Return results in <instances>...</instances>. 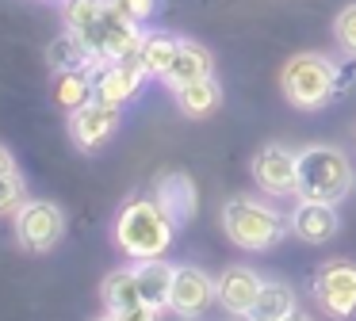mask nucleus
<instances>
[{
  "instance_id": "f257e3e1",
  "label": "nucleus",
  "mask_w": 356,
  "mask_h": 321,
  "mask_svg": "<svg viewBox=\"0 0 356 321\" xmlns=\"http://www.w3.org/2000/svg\"><path fill=\"white\" fill-rule=\"evenodd\" d=\"M177 237V222L161 211L157 199H131L115 218V245L131 260L165 256Z\"/></svg>"
},
{
  "instance_id": "f03ea898",
  "label": "nucleus",
  "mask_w": 356,
  "mask_h": 321,
  "mask_svg": "<svg viewBox=\"0 0 356 321\" xmlns=\"http://www.w3.org/2000/svg\"><path fill=\"white\" fill-rule=\"evenodd\" d=\"M353 160L333 145H307L299 149V199L341 203L353 191Z\"/></svg>"
},
{
  "instance_id": "7ed1b4c3",
  "label": "nucleus",
  "mask_w": 356,
  "mask_h": 321,
  "mask_svg": "<svg viewBox=\"0 0 356 321\" xmlns=\"http://www.w3.org/2000/svg\"><path fill=\"white\" fill-rule=\"evenodd\" d=\"M222 233L230 237L238 249H253V252H264L280 241L284 233H291L287 218L280 211H272L268 203H257V199H230L222 206Z\"/></svg>"
},
{
  "instance_id": "20e7f679",
  "label": "nucleus",
  "mask_w": 356,
  "mask_h": 321,
  "mask_svg": "<svg viewBox=\"0 0 356 321\" xmlns=\"http://www.w3.org/2000/svg\"><path fill=\"white\" fill-rule=\"evenodd\" d=\"M284 96L299 111H318L337 96V61H330L325 54H295L284 65Z\"/></svg>"
},
{
  "instance_id": "39448f33",
  "label": "nucleus",
  "mask_w": 356,
  "mask_h": 321,
  "mask_svg": "<svg viewBox=\"0 0 356 321\" xmlns=\"http://www.w3.org/2000/svg\"><path fill=\"white\" fill-rule=\"evenodd\" d=\"M314 302L330 313L333 321H353L356 318V260H325L310 279Z\"/></svg>"
},
{
  "instance_id": "423d86ee",
  "label": "nucleus",
  "mask_w": 356,
  "mask_h": 321,
  "mask_svg": "<svg viewBox=\"0 0 356 321\" xmlns=\"http://www.w3.org/2000/svg\"><path fill=\"white\" fill-rule=\"evenodd\" d=\"M253 180L268 195H299V153H291L280 142H268L253 157Z\"/></svg>"
},
{
  "instance_id": "0eeeda50",
  "label": "nucleus",
  "mask_w": 356,
  "mask_h": 321,
  "mask_svg": "<svg viewBox=\"0 0 356 321\" xmlns=\"http://www.w3.org/2000/svg\"><path fill=\"white\" fill-rule=\"evenodd\" d=\"M146 65L138 58H127V61H96L92 65V84H96V99L104 104H131L138 96V88L146 84Z\"/></svg>"
},
{
  "instance_id": "6e6552de",
  "label": "nucleus",
  "mask_w": 356,
  "mask_h": 321,
  "mask_svg": "<svg viewBox=\"0 0 356 321\" xmlns=\"http://www.w3.org/2000/svg\"><path fill=\"white\" fill-rule=\"evenodd\" d=\"M62 211H58L54 203H47V199H31V203H24L16 211V237L19 245H27L31 252H47L58 245V237H62Z\"/></svg>"
},
{
  "instance_id": "1a4fd4ad",
  "label": "nucleus",
  "mask_w": 356,
  "mask_h": 321,
  "mask_svg": "<svg viewBox=\"0 0 356 321\" xmlns=\"http://www.w3.org/2000/svg\"><path fill=\"white\" fill-rule=\"evenodd\" d=\"M218 298V287L211 283L207 272L184 264L172 272V290H169V310L180 313V318H200L207 313V306Z\"/></svg>"
},
{
  "instance_id": "9d476101",
  "label": "nucleus",
  "mask_w": 356,
  "mask_h": 321,
  "mask_svg": "<svg viewBox=\"0 0 356 321\" xmlns=\"http://www.w3.org/2000/svg\"><path fill=\"white\" fill-rule=\"evenodd\" d=\"M119 111H123V107L104 104V99H88L85 107L70 111V134H73V142H77L81 149H96V145H104L119 130Z\"/></svg>"
},
{
  "instance_id": "9b49d317",
  "label": "nucleus",
  "mask_w": 356,
  "mask_h": 321,
  "mask_svg": "<svg viewBox=\"0 0 356 321\" xmlns=\"http://www.w3.org/2000/svg\"><path fill=\"white\" fill-rule=\"evenodd\" d=\"M287 226L299 241L307 245H325L337 237L341 218H337V203H318V199H299L295 211L287 214Z\"/></svg>"
},
{
  "instance_id": "f8f14e48",
  "label": "nucleus",
  "mask_w": 356,
  "mask_h": 321,
  "mask_svg": "<svg viewBox=\"0 0 356 321\" xmlns=\"http://www.w3.org/2000/svg\"><path fill=\"white\" fill-rule=\"evenodd\" d=\"M215 287H218V302H222L226 310L238 313V318H249V310H253V302H257V295H261L264 279L253 272V268L234 264V268H226V272L218 275Z\"/></svg>"
},
{
  "instance_id": "ddd939ff",
  "label": "nucleus",
  "mask_w": 356,
  "mask_h": 321,
  "mask_svg": "<svg viewBox=\"0 0 356 321\" xmlns=\"http://www.w3.org/2000/svg\"><path fill=\"white\" fill-rule=\"evenodd\" d=\"M157 203H161V211L169 214L172 222L180 226H188V222L195 218V206H200V195H195V183L188 180L184 172H169L157 180Z\"/></svg>"
},
{
  "instance_id": "4468645a",
  "label": "nucleus",
  "mask_w": 356,
  "mask_h": 321,
  "mask_svg": "<svg viewBox=\"0 0 356 321\" xmlns=\"http://www.w3.org/2000/svg\"><path fill=\"white\" fill-rule=\"evenodd\" d=\"M203 76H215V58H211L207 46L192 42V38H180V50L172 58L169 73H165V84L169 88H180V84L203 81Z\"/></svg>"
},
{
  "instance_id": "2eb2a0df",
  "label": "nucleus",
  "mask_w": 356,
  "mask_h": 321,
  "mask_svg": "<svg viewBox=\"0 0 356 321\" xmlns=\"http://www.w3.org/2000/svg\"><path fill=\"white\" fill-rule=\"evenodd\" d=\"M65 27L85 42V50L92 54L96 65V50H100V19H104V0H65L62 8Z\"/></svg>"
},
{
  "instance_id": "dca6fc26",
  "label": "nucleus",
  "mask_w": 356,
  "mask_h": 321,
  "mask_svg": "<svg viewBox=\"0 0 356 321\" xmlns=\"http://www.w3.org/2000/svg\"><path fill=\"white\" fill-rule=\"evenodd\" d=\"M172 272L177 268L165 264V256H154V260H134V279H138V290L149 306L165 310L169 306V290H172Z\"/></svg>"
},
{
  "instance_id": "f3484780",
  "label": "nucleus",
  "mask_w": 356,
  "mask_h": 321,
  "mask_svg": "<svg viewBox=\"0 0 356 321\" xmlns=\"http://www.w3.org/2000/svg\"><path fill=\"white\" fill-rule=\"evenodd\" d=\"M172 96H177V107L188 119H207V115H215V107L222 104V88H218L215 76L180 84V88H172Z\"/></svg>"
},
{
  "instance_id": "a211bd4d",
  "label": "nucleus",
  "mask_w": 356,
  "mask_h": 321,
  "mask_svg": "<svg viewBox=\"0 0 356 321\" xmlns=\"http://www.w3.org/2000/svg\"><path fill=\"white\" fill-rule=\"evenodd\" d=\"M88 99H96L92 69H58L54 73V104L65 111H77Z\"/></svg>"
},
{
  "instance_id": "6ab92c4d",
  "label": "nucleus",
  "mask_w": 356,
  "mask_h": 321,
  "mask_svg": "<svg viewBox=\"0 0 356 321\" xmlns=\"http://www.w3.org/2000/svg\"><path fill=\"white\" fill-rule=\"evenodd\" d=\"M291 310H295V290H291V283H284V279H264L261 295H257L253 310H249V321H284Z\"/></svg>"
},
{
  "instance_id": "aec40b11",
  "label": "nucleus",
  "mask_w": 356,
  "mask_h": 321,
  "mask_svg": "<svg viewBox=\"0 0 356 321\" xmlns=\"http://www.w3.org/2000/svg\"><path fill=\"white\" fill-rule=\"evenodd\" d=\"M177 50H180V38H177V35L154 31V35L142 38V46H138V61L146 65V73H149V76H161V81H165V73H169V65H172V58H177Z\"/></svg>"
},
{
  "instance_id": "412c9836",
  "label": "nucleus",
  "mask_w": 356,
  "mask_h": 321,
  "mask_svg": "<svg viewBox=\"0 0 356 321\" xmlns=\"http://www.w3.org/2000/svg\"><path fill=\"white\" fill-rule=\"evenodd\" d=\"M138 302H146V298H142V290H138L134 268H119V272H111L108 279H104V306H108L111 313H123Z\"/></svg>"
},
{
  "instance_id": "4be33fe9",
  "label": "nucleus",
  "mask_w": 356,
  "mask_h": 321,
  "mask_svg": "<svg viewBox=\"0 0 356 321\" xmlns=\"http://www.w3.org/2000/svg\"><path fill=\"white\" fill-rule=\"evenodd\" d=\"M47 58H50V65L54 69H92V54L85 50V42H81L77 35H62L54 46L47 50Z\"/></svg>"
},
{
  "instance_id": "5701e85b",
  "label": "nucleus",
  "mask_w": 356,
  "mask_h": 321,
  "mask_svg": "<svg viewBox=\"0 0 356 321\" xmlns=\"http://www.w3.org/2000/svg\"><path fill=\"white\" fill-rule=\"evenodd\" d=\"M27 203V183L19 172L0 176V214H16Z\"/></svg>"
},
{
  "instance_id": "b1692460",
  "label": "nucleus",
  "mask_w": 356,
  "mask_h": 321,
  "mask_svg": "<svg viewBox=\"0 0 356 321\" xmlns=\"http://www.w3.org/2000/svg\"><path fill=\"white\" fill-rule=\"evenodd\" d=\"M333 38H337V46L348 58H356V4H348L337 12V19H333Z\"/></svg>"
},
{
  "instance_id": "393cba45",
  "label": "nucleus",
  "mask_w": 356,
  "mask_h": 321,
  "mask_svg": "<svg viewBox=\"0 0 356 321\" xmlns=\"http://www.w3.org/2000/svg\"><path fill=\"white\" fill-rule=\"evenodd\" d=\"M111 4H115L123 15H131L134 23H146L149 15L157 12V0H111Z\"/></svg>"
},
{
  "instance_id": "a878e982",
  "label": "nucleus",
  "mask_w": 356,
  "mask_h": 321,
  "mask_svg": "<svg viewBox=\"0 0 356 321\" xmlns=\"http://www.w3.org/2000/svg\"><path fill=\"white\" fill-rule=\"evenodd\" d=\"M157 306H149V302H138V306H131V310H123V321H157Z\"/></svg>"
},
{
  "instance_id": "bb28decb",
  "label": "nucleus",
  "mask_w": 356,
  "mask_h": 321,
  "mask_svg": "<svg viewBox=\"0 0 356 321\" xmlns=\"http://www.w3.org/2000/svg\"><path fill=\"white\" fill-rule=\"evenodd\" d=\"M356 81V58H348L345 65H337V92H345Z\"/></svg>"
},
{
  "instance_id": "cd10ccee",
  "label": "nucleus",
  "mask_w": 356,
  "mask_h": 321,
  "mask_svg": "<svg viewBox=\"0 0 356 321\" xmlns=\"http://www.w3.org/2000/svg\"><path fill=\"white\" fill-rule=\"evenodd\" d=\"M8 172H16V165H12V153L0 145V176H8Z\"/></svg>"
},
{
  "instance_id": "c85d7f7f",
  "label": "nucleus",
  "mask_w": 356,
  "mask_h": 321,
  "mask_svg": "<svg viewBox=\"0 0 356 321\" xmlns=\"http://www.w3.org/2000/svg\"><path fill=\"white\" fill-rule=\"evenodd\" d=\"M284 321H314V318H310V313H302V310H291Z\"/></svg>"
},
{
  "instance_id": "c756f323",
  "label": "nucleus",
  "mask_w": 356,
  "mask_h": 321,
  "mask_svg": "<svg viewBox=\"0 0 356 321\" xmlns=\"http://www.w3.org/2000/svg\"><path fill=\"white\" fill-rule=\"evenodd\" d=\"M96 321H123V313H111V310H108L104 318H96Z\"/></svg>"
}]
</instances>
